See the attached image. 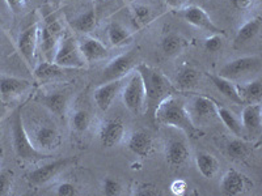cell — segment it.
Segmentation results:
<instances>
[{
  "label": "cell",
  "instance_id": "1",
  "mask_svg": "<svg viewBox=\"0 0 262 196\" xmlns=\"http://www.w3.org/2000/svg\"><path fill=\"white\" fill-rule=\"evenodd\" d=\"M152 116L158 125L179 128L190 137H201L203 135L202 131L193 122L184 101L174 94L163 100Z\"/></svg>",
  "mask_w": 262,
  "mask_h": 196
},
{
  "label": "cell",
  "instance_id": "2",
  "mask_svg": "<svg viewBox=\"0 0 262 196\" xmlns=\"http://www.w3.org/2000/svg\"><path fill=\"white\" fill-rule=\"evenodd\" d=\"M137 72L144 84L146 92V109L144 111L154 115V111L163 100L169 97L174 92V86L172 85L168 78H165L160 71L152 68L146 63H140L137 65Z\"/></svg>",
  "mask_w": 262,
  "mask_h": 196
},
{
  "label": "cell",
  "instance_id": "3",
  "mask_svg": "<svg viewBox=\"0 0 262 196\" xmlns=\"http://www.w3.org/2000/svg\"><path fill=\"white\" fill-rule=\"evenodd\" d=\"M12 143L13 149H15L16 155L18 158L24 161H29V162H37L43 158H48V153L38 151L32 143L30 136L28 135L27 130H25L24 125H23V119H21V111H16L15 116L12 119Z\"/></svg>",
  "mask_w": 262,
  "mask_h": 196
},
{
  "label": "cell",
  "instance_id": "4",
  "mask_svg": "<svg viewBox=\"0 0 262 196\" xmlns=\"http://www.w3.org/2000/svg\"><path fill=\"white\" fill-rule=\"evenodd\" d=\"M54 63L62 68H84L86 65V60L81 55L78 42L72 37L60 39L59 46L54 55Z\"/></svg>",
  "mask_w": 262,
  "mask_h": 196
},
{
  "label": "cell",
  "instance_id": "5",
  "mask_svg": "<svg viewBox=\"0 0 262 196\" xmlns=\"http://www.w3.org/2000/svg\"><path fill=\"white\" fill-rule=\"evenodd\" d=\"M123 104L131 113L140 114L146 109V92L140 75L135 72L127 84H125L122 93Z\"/></svg>",
  "mask_w": 262,
  "mask_h": 196
},
{
  "label": "cell",
  "instance_id": "6",
  "mask_svg": "<svg viewBox=\"0 0 262 196\" xmlns=\"http://www.w3.org/2000/svg\"><path fill=\"white\" fill-rule=\"evenodd\" d=\"M261 68V58L253 55V57H244L227 63L219 71V76L227 79V80H235L242 78L244 75L253 74Z\"/></svg>",
  "mask_w": 262,
  "mask_h": 196
},
{
  "label": "cell",
  "instance_id": "7",
  "mask_svg": "<svg viewBox=\"0 0 262 196\" xmlns=\"http://www.w3.org/2000/svg\"><path fill=\"white\" fill-rule=\"evenodd\" d=\"M137 50H131L128 53L118 55L111 62L107 63V65L104 69V80L105 81H113L123 79L131 69L134 68V65L137 64Z\"/></svg>",
  "mask_w": 262,
  "mask_h": 196
},
{
  "label": "cell",
  "instance_id": "8",
  "mask_svg": "<svg viewBox=\"0 0 262 196\" xmlns=\"http://www.w3.org/2000/svg\"><path fill=\"white\" fill-rule=\"evenodd\" d=\"M33 140H34V146L41 152H51L55 151L62 144V136L59 131L51 125H38L33 131Z\"/></svg>",
  "mask_w": 262,
  "mask_h": 196
},
{
  "label": "cell",
  "instance_id": "9",
  "mask_svg": "<svg viewBox=\"0 0 262 196\" xmlns=\"http://www.w3.org/2000/svg\"><path fill=\"white\" fill-rule=\"evenodd\" d=\"M72 160L63 158V160H55L51 161V162L49 163H45V165H42V166L32 170V172L28 174V182H29L32 186H42V184H46L48 182H50L51 179L55 178V177H57L63 169H66V167L69 166Z\"/></svg>",
  "mask_w": 262,
  "mask_h": 196
},
{
  "label": "cell",
  "instance_id": "10",
  "mask_svg": "<svg viewBox=\"0 0 262 196\" xmlns=\"http://www.w3.org/2000/svg\"><path fill=\"white\" fill-rule=\"evenodd\" d=\"M179 15L180 17L184 18L185 21H188L189 24L200 28V29L202 30H206V32H210L211 34H219V36H224V34H226L223 29L217 28L216 25L212 22L210 16L207 15L201 7L190 6L188 7V8L182 9Z\"/></svg>",
  "mask_w": 262,
  "mask_h": 196
},
{
  "label": "cell",
  "instance_id": "11",
  "mask_svg": "<svg viewBox=\"0 0 262 196\" xmlns=\"http://www.w3.org/2000/svg\"><path fill=\"white\" fill-rule=\"evenodd\" d=\"M125 136V125L119 118L107 119L100 128V141L105 148H113L122 141Z\"/></svg>",
  "mask_w": 262,
  "mask_h": 196
},
{
  "label": "cell",
  "instance_id": "12",
  "mask_svg": "<svg viewBox=\"0 0 262 196\" xmlns=\"http://www.w3.org/2000/svg\"><path fill=\"white\" fill-rule=\"evenodd\" d=\"M123 85H125L123 79H119V80L107 81L105 85L98 86L95 93H93V98H95V102L98 109L102 111L109 110L113 101L118 95L119 90L123 88Z\"/></svg>",
  "mask_w": 262,
  "mask_h": 196
},
{
  "label": "cell",
  "instance_id": "13",
  "mask_svg": "<svg viewBox=\"0 0 262 196\" xmlns=\"http://www.w3.org/2000/svg\"><path fill=\"white\" fill-rule=\"evenodd\" d=\"M37 38H38V25L33 24L32 27L27 28L18 37L17 46L21 55L24 57L29 64L34 62V53H36Z\"/></svg>",
  "mask_w": 262,
  "mask_h": 196
},
{
  "label": "cell",
  "instance_id": "14",
  "mask_svg": "<svg viewBox=\"0 0 262 196\" xmlns=\"http://www.w3.org/2000/svg\"><path fill=\"white\" fill-rule=\"evenodd\" d=\"M29 86L30 83L24 79L0 75V97L3 98L4 101H9V100L18 97Z\"/></svg>",
  "mask_w": 262,
  "mask_h": 196
},
{
  "label": "cell",
  "instance_id": "15",
  "mask_svg": "<svg viewBox=\"0 0 262 196\" xmlns=\"http://www.w3.org/2000/svg\"><path fill=\"white\" fill-rule=\"evenodd\" d=\"M216 107L217 105L210 98L205 97V95H196L191 101L190 110L188 109V111L193 119V122L194 118L200 119V120H207V119L217 116Z\"/></svg>",
  "mask_w": 262,
  "mask_h": 196
},
{
  "label": "cell",
  "instance_id": "16",
  "mask_svg": "<svg viewBox=\"0 0 262 196\" xmlns=\"http://www.w3.org/2000/svg\"><path fill=\"white\" fill-rule=\"evenodd\" d=\"M127 146L134 155L148 157L154 152V139L146 131H137L128 139Z\"/></svg>",
  "mask_w": 262,
  "mask_h": 196
},
{
  "label": "cell",
  "instance_id": "17",
  "mask_svg": "<svg viewBox=\"0 0 262 196\" xmlns=\"http://www.w3.org/2000/svg\"><path fill=\"white\" fill-rule=\"evenodd\" d=\"M189 156H190V151L182 140H172L170 143L167 144L165 157L170 166H182L189 160Z\"/></svg>",
  "mask_w": 262,
  "mask_h": 196
},
{
  "label": "cell",
  "instance_id": "18",
  "mask_svg": "<svg viewBox=\"0 0 262 196\" xmlns=\"http://www.w3.org/2000/svg\"><path fill=\"white\" fill-rule=\"evenodd\" d=\"M247 179L242 173L236 172L235 169H229L222 178L221 188L226 195L236 196L244 192Z\"/></svg>",
  "mask_w": 262,
  "mask_h": 196
},
{
  "label": "cell",
  "instance_id": "19",
  "mask_svg": "<svg viewBox=\"0 0 262 196\" xmlns=\"http://www.w3.org/2000/svg\"><path fill=\"white\" fill-rule=\"evenodd\" d=\"M60 36H62V28H60L58 21H51V22H48L45 27L42 28L41 46L42 50L45 51L48 57H50L51 51L57 46V42H59Z\"/></svg>",
  "mask_w": 262,
  "mask_h": 196
},
{
  "label": "cell",
  "instance_id": "20",
  "mask_svg": "<svg viewBox=\"0 0 262 196\" xmlns=\"http://www.w3.org/2000/svg\"><path fill=\"white\" fill-rule=\"evenodd\" d=\"M79 47L86 63L97 62L107 57V48L96 38H86L85 41L81 42Z\"/></svg>",
  "mask_w": 262,
  "mask_h": 196
},
{
  "label": "cell",
  "instance_id": "21",
  "mask_svg": "<svg viewBox=\"0 0 262 196\" xmlns=\"http://www.w3.org/2000/svg\"><path fill=\"white\" fill-rule=\"evenodd\" d=\"M38 101L43 106L48 107L53 114L58 116H63V114L66 113V107L69 105V94L66 92L50 93V94L38 97Z\"/></svg>",
  "mask_w": 262,
  "mask_h": 196
},
{
  "label": "cell",
  "instance_id": "22",
  "mask_svg": "<svg viewBox=\"0 0 262 196\" xmlns=\"http://www.w3.org/2000/svg\"><path fill=\"white\" fill-rule=\"evenodd\" d=\"M261 105L259 104H250L244 107L243 110V128L247 130L250 134H256L261 130Z\"/></svg>",
  "mask_w": 262,
  "mask_h": 196
},
{
  "label": "cell",
  "instance_id": "23",
  "mask_svg": "<svg viewBox=\"0 0 262 196\" xmlns=\"http://www.w3.org/2000/svg\"><path fill=\"white\" fill-rule=\"evenodd\" d=\"M207 76H209L210 80L212 81V84L216 86V89L219 90L224 97L228 98V100H231V101L235 102V104L237 105L244 104L243 98L240 97L237 89H236V85H233V84L231 83V80H227V79L222 78V76H219V75L209 74Z\"/></svg>",
  "mask_w": 262,
  "mask_h": 196
},
{
  "label": "cell",
  "instance_id": "24",
  "mask_svg": "<svg viewBox=\"0 0 262 196\" xmlns=\"http://www.w3.org/2000/svg\"><path fill=\"white\" fill-rule=\"evenodd\" d=\"M195 161L196 167H198V172L201 173V176H203L207 179H211L216 176L217 170H219V161L214 156L207 153V152H200L196 155Z\"/></svg>",
  "mask_w": 262,
  "mask_h": 196
},
{
  "label": "cell",
  "instance_id": "25",
  "mask_svg": "<svg viewBox=\"0 0 262 196\" xmlns=\"http://www.w3.org/2000/svg\"><path fill=\"white\" fill-rule=\"evenodd\" d=\"M107 38L113 47H122L133 41V33L118 22H112L107 27Z\"/></svg>",
  "mask_w": 262,
  "mask_h": 196
},
{
  "label": "cell",
  "instance_id": "26",
  "mask_svg": "<svg viewBox=\"0 0 262 196\" xmlns=\"http://www.w3.org/2000/svg\"><path fill=\"white\" fill-rule=\"evenodd\" d=\"M64 74V68L54 62H42L34 68V78L39 81H48L57 79Z\"/></svg>",
  "mask_w": 262,
  "mask_h": 196
},
{
  "label": "cell",
  "instance_id": "27",
  "mask_svg": "<svg viewBox=\"0 0 262 196\" xmlns=\"http://www.w3.org/2000/svg\"><path fill=\"white\" fill-rule=\"evenodd\" d=\"M238 94L243 98L244 102H249V104H258L261 101L262 97V84L259 80L250 81V83L245 84V85L236 86Z\"/></svg>",
  "mask_w": 262,
  "mask_h": 196
},
{
  "label": "cell",
  "instance_id": "28",
  "mask_svg": "<svg viewBox=\"0 0 262 196\" xmlns=\"http://www.w3.org/2000/svg\"><path fill=\"white\" fill-rule=\"evenodd\" d=\"M262 21L261 17H254L252 20L247 21L240 29L237 30L235 37L236 43H245V42L253 39L261 30Z\"/></svg>",
  "mask_w": 262,
  "mask_h": 196
},
{
  "label": "cell",
  "instance_id": "29",
  "mask_svg": "<svg viewBox=\"0 0 262 196\" xmlns=\"http://www.w3.org/2000/svg\"><path fill=\"white\" fill-rule=\"evenodd\" d=\"M70 25L72 27V29H75L79 33H91L97 25V17H96V13L93 9L88 11V12L83 13V15L78 16L76 18L70 21Z\"/></svg>",
  "mask_w": 262,
  "mask_h": 196
},
{
  "label": "cell",
  "instance_id": "30",
  "mask_svg": "<svg viewBox=\"0 0 262 196\" xmlns=\"http://www.w3.org/2000/svg\"><path fill=\"white\" fill-rule=\"evenodd\" d=\"M216 115L221 118V120L223 122V125L228 128L233 135H236L237 137L243 136V126L242 123L238 122V119L236 118L235 114L231 110L226 109L223 106L216 107Z\"/></svg>",
  "mask_w": 262,
  "mask_h": 196
},
{
  "label": "cell",
  "instance_id": "31",
  "mask_svg": "<svg viewBox=\"0 0 262 196\" xmlns=\"http://www.w3.org/2000/svg\"><path fill=\"white\" fill-rule=\"evenodd\" d=\"M185 45H186V41L179 34H168L161 41V50L167 57H173L181 53Z\"/></svg>",
  "mask_w": 262,
  "mask_h": 196
},
{
  "label": "cell",
  "instance_id": "32",
  "mask_svg": "<svg viewBox=\"0 0 262 196\" xmlns=\"http://www.w3.org/2000/svg\"><path fill=\"white\" fill-rule=\"evenodd\" d=\"M198 81H200V72L190 67L181 69L180 74L177 75V85L182 90L193 89L196 86Z\"/></svg>",
  "mask_w": 262,
  "mask_h": 196
},
{
  "label": "cell",
  "instance_id": "33",
  "mask_svg": "<svg viewBox=\"0 0 262 196\" xmlns=\"http://www.w3.org/2000/svg\"><path fill=\"white\" fill-rule=\"evenodd\" d=\"M227 153L233 160H243L249 155V145L242 139L231 140L227 144Z\"/></svg>",
  "mask_w": 262,
  "mask_h": 196
},
{
  "label": "cell",
  "instance_id": "34",
  "mask_svg": "<svg viewBox=\"0 0 262 196\" xmlns=\"http://www.w3.org/2000/svg\"><path fill=\"white\" fill-rule=\"evenodd\" d=\"M91 125V115L85 110H76L71 116V127L75 132L84 134Z\"/></svg>",
  "mask_w": 262,
  "mask_h": 196
},
{
  "label": "cell",
  "instance_id": "35",
  "mask_svg": "<svg viewBox=\"0 0 262 196\" xmlns=\"http://www.w3.org/2000/svg\"><path fill=\"white\" fill-rule=\"evenodd\" d=\"M131 17H133V21H134L138 28H142L147 22H149V20L152 18V11L147 6L138 4V6H134L131 9Z\"/></svg>",
  "mask_w": 262,
  "mask_h": 196
},
{
  "label": "cell",
  "instance_id": "36",
  "mask_svg": "<svg viewBox=\"0 0 262 196\" xmlns=\"http://www.w3.org/2000/svg\"><path fill=\"white\" fill-rule=\"evenodd\" d=\"M13 184V173L11 170H0V195H8Z\"/></svg>",
  "mask_w": 262,
  "mask_h": 196
},
{
  "label": "cell",
  "instance_id": "37",
  "mask_svg": "<svg viewBox=\"0 0 262 196\" xmlns=\"http://www.w3.org/2000/svg\"><path fill=\"white\" fill-rule=\"evenodd\" d=\"M102 191L107 196H116L121 193V184L112 178H106L102 184Z\"/></svg>",
  "mask_w": 262,
  "mask_h": 196
},
{
  "label": "cell",
  "instance_id": "38",
  "mask_svg": "<svg viewBox=\"0 0 262 196\" xmlns=\"http://www.w3.org/2000/svg\"><path fill=\"white\" fill-rule=\"evenodd\" d=\"M160 191L156 186L151 183H142L137 187V190L134 191V195L138 196H156L160 195Z\"/></svg>",
  "mask_w": 262,
  "mask_h": 196
},
{
  "label": "cell",
  "instance_id": "39",
  "mask_svg": "<svg viewBox=\"0 0 262 196\" xmlns=\"http://www.w3.org/2000/svg\"><path fill=\"white\" fill-rule=\"evenodd\" d=\"M222 46H223V39L219 34H212L205 41V48L211 53H216L217 50H221Z\"/></svg>",
  "mask_w": 262,
  "mask_h": 196
},
{
  "label": "cell",
  "instance_id": "40",
  "mask_svg": "<svg viewBox=\"0 0 262 196\" xmlns=\"http://www.w3.org/2000/svg\"><path fill=\"white\" fill-rule=\"evenodd\" d=\"M170 191H172L173 195L176 196L185 195L186 191H188V183L184 179H176V181L170 184Z\"/></svg>",
  "mask_w": 262,
  "mask_h": 196
},
{
  "label": "cell",
  "instance_id": "41",
  "mask_svg": "<svg viewBox=\"0 0 262 196\" xmlns=\"http://www.w3.org/2000/svg\"><path fill=\"white\" fill-rule=\"evenodd\" d=\"M57 195L59 196H74L78 195V190L72 183L64 182V183L59 184V187L57 188Z\"/></svg>",
  "mask_w": 262,
  "mask_h": 196
},
{
  "label": "cell",
  "instance_id": "42",
  "mask_svg": "<svg viewBox=\"0 0 262 196\" xmlns=\"http://www.w3.org/2000/svg\"><path fill=\"white\" fill-rule=\"evenodd\" d=\"M6 3L13 13H20L27 6V0H6Z\"/></svg>",
  "mask_w": 262,
  "mask_h": 196
},
{
  "label": "cell",
  "instance_id": "43",
  "mask_svg": "<svg viewBox=\"0 0 262 196\" xmlns=\"http://www.w3.org/2000/svg\"><path fill=\"white\" fill-rule=\"evenodd\" d=\"M231 3L238 11H244V9H248L252 6L253 0H231Z\"/></svg>",
  "mask_w": 262,
  "mask_h": 196
},
{
  "label": "cell",
  "instance_id": "44",
  "mask_svg": "<svg viewBox=\"0 0 262 196\" xmlns=\"http://www.w3.org/2000/svg\"><path fill=\"white\" fill-rule=\"evenodd\" d=\"M185 0H165V3L170 7V8H180L184 4Z\"/></svg>",
  "mask_w": 262,
  "mask_h": 196
},
{
  "label": "cell",
  "instance_id": "45",
  "mask_svg": "<svg viewBox=\"0 0 262 196\" xmlns=\"http://www.w3.org/2000/svg\"><path fill=\"white\" fill-rule=\"evenodd\" d=\"M49 2H50V3L53 4V6L58 7L60 4V2H62V0H49Z\"/></svg>",
  "mask_w": 262,
  "mask_h": 196
},
{
  "label": "cell",
  "instance_id": "46",
  "mask_svg": "<svg viewBox=\"0 0 262 196\" xmlns=\"http://www.w3.org/2000/svg\"><path fill=\"white\" fill-rule=\"evenodd\" d=\"M3 158H4V148L0 145V162L3 161Z\"/></svg>",
  "mask_w": 262,
  "mask_h": 196
}]
</instances>
